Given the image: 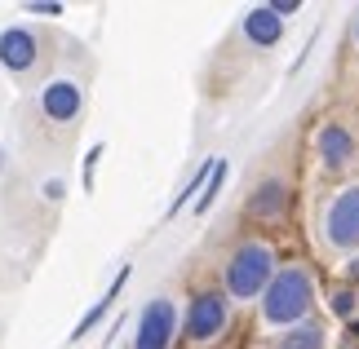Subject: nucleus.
<instances>
[{"instance_id":"obj_1","label":"nucleus","mask_w":359,"mask_h":349,"mask_svg":"<svg viewBox=\"0 0 359 349\" xmlns=\"http://www.w3.org/2000/svg\"><path fill=\"white\" fill-rule=\"evenodd\" d=\"M306 310H311V278H306V270H280L271 278V287H266V301H262L266 323H297Z\"/></svg>"},{"instance_id":"obj_2","label":"nucleus","mask_w":359,"mask_h":349,"mask_svg":"<svg viewBox=\"0 0 359 349\" xmlns=\"http://www.w3.org/2000/svg\"><path fill=\"white\" fill-rule=\"evenodd\" d=\"M271 278H275V257H271V248H262V243H244L226 265V292L240 297V301L257 297L262 287H271Z\"/></svg>"},{"instance_id":"obj_3","label":"nucleus","mask_w":359,"mask_h":349,"mask_svg":"<svg viewBox=\"0 0 359 349\" xmlns=\"http://www.w3.org/2000/svg\"><path fill=\"white\" fill-rule=\"evenodd\" d=\"M324 230H328V243L333 248H359V186L341 190L337 199L328 204Z\"/></svg>"},{"instance_id":"obj_4","label":"nucleus","mask_w":359,"mask_h":349,"mask_svg":"<svg viewBox=\"0 0 359 349\" xmlns=\"http://www.w3.org/2000/svg\"><path fill=\"white\" fill-rule=\"evenodd\" d=\"M173 327H177V310H173V301H151L142 318H137V341L133 349H169L173 341Z\"/></svg>"},{"instance_id":"obj_5","label":"nucleus","mask_w":359,"mask_h":349,"mask_svg":"<svg viewBox=\"0 0 359 349\" xmlns=\"http://www.w3.org/2000/svg\"><path fill=\"white\" fill-rule=\"evenodd\" d=\"M226 327V297L222 292H200L187 310V336L191 341H213Z\"/></svg>"},{"instance_id":"obj_6","label":"nucleus","mask_w":359,"mask_h":349,"mask_svg":"<svg viewBox=\"0 0 359 349\" xmlns=\"http://www.w3.org/2000/svg\"><path fill=\"white\" fill-rule=\"evenodd\" d=\"M40 106H45L49 120L67 124V120L80 115L85 97H80V85H76V80H53V85H45V93H40Z\"/></svg>"},{"instance_id":"obj_7","label":"nucleus","mask_w":359,"mask_h":349,"mask_svg":"<svg viewBox=\"0 0 359 349\" xmlns=\"http://www.w3.org/2000/svg\"><path fill=\"white\" fill-rule=\"evenodd\" d=\"M0 62H5L13 76L32 71V62H36V36L22 31V27H9V31L0 36Z\"/></svg>"},{"instance_id":"obj_8","label":"nucleus","mask_w":359,"mask_h":349,"mask_svg":"<svg viewBox=\"0 0 359 349\" xmlns=\"http://www.w3.org/2000/svg\"><path fill=\"white\" fill-rule=\"evenodd\" d=\"M320 155H324L328 169H346V164L355 159V137H351V129H341V124L320 129Z\"/></svg>"},{"instance_id":"obj_9","label":"nucleus","mask_w":359,"mask_h":349,"mask_svg":"<svg viewBox=\"0 0 359 349\" xmlns=\"http://www.w3.org/2000/svg\"><path fill=\"white\" fill-rule=\"evenodd\" d=\"M280 31H284V18H280L271 5H262V9H253V13L244 18V36L253 40V45H275V40H280Z\"/></svg>"},{"instance_id":"obj_10","label":"nucleus","mask_w":359,"mask_h":349,"mask_svg":"<svg viewBox=\"0 0 359 349\" xmlns=\"http://www.w3.org/2000/svg\"><path fill=\"white\" fill-rule=\"evenodd\" d=\"M124 278H129V265H124V270H120V274L111 278V287H107V297H102V301H98V305H93V310H89V314H85V318H80V323H76V332H72V341H80V336H85V332H93V327H98V323H102V314H107V310H111V301L120 297V287H124Z\"/></svg>"},{"instance_id":"obj_11","label":"nucleus","mask_w":359,"mask_h":349,"mask_svg":"<svg viewBox=\"0 0 359 349\" xmlns=\"http://www.w3.org/2000/svg\"><path fill=\"white\" fill-rule=\"evenodd\" d=\"M320 345H324L320 323H302V327H293V332L280 341V349H320Z\"/></svg>"},{"instance_id":"obj_12","label":"nucleus","mask_w":359,"mask_h":349,"mask_svg":"<svg viewBox=\"0 0 359 349\" xmlns=\"http://www.w3.org/2000/svg\"><path fill=\"white\" fill-rule=\"evenodd\" d=\"M248 208H253V213H262V217L280 213V208H284V186H280V181H266V186L253 194V204H248Z\"/></svg>"},{"instance_id":"obj_13","label":"nucleus","mask_w":359,"mask_h":349,"mask_svg":"<svg viewBox=\"0 0 359 349\" xmlns=\"http://www.w3.org/2000/svg\"><path fill=\"white\" fill-rule=\"evenodd\" d=\"M213 169H217V159H213V164H204V169H200L196 177H191V181H187V190H182V194H177V199H173V204H169V217H173V213H182V204H187V199H191V194H196V190L204 186V181H209V177H213Z\"/></svg>"},{"instance_id":"obj_14","label":"nucleus","mask_w":359,"mask_h":349,"mask_svg":"<svg viewBox=\"0 0 359 349\" xmlns=\"http://www.w3.org/2000/svg\"><path fill=\"white\" fill-rule=\"evenodd\" d=\"M222 181H226V159H217V169H213V177H209V190L200 194V204H196V213H209V204L217 199V190H222Z\"/></svg>"},{"instance_id":"obj_15","label":"nucleus","mask_w":359,"mask_h":349,"mask_svg":"<svg viewBox=\"0 0 359 349\" xmlns=\"http://www.w3.org/2000/svg\"><path fill=\"white\" fill-rule=\"evenodd\" d=\"M333 310H337V314H351V310H355V297H351V292H337Z\"/></svg>"},{"instance_id":"obj_16","label":"nucleus","mask_w":359,"mask_h":349,"mask_svg":"<svg viewBox=\"0 0 359 349\" xmlns=\"http://www.w3.org/2000/svg\"><path fill=\"white\" fill-rule=\"evenodd\" d=\"M275 13H280V18H284V13H297V5H293V0H275V5H271Z\"/></svg>"},{"instance_id":"obj_17","label":"nucleus","mask_w":359,"mask_h":349,"mask_svg":"<svg viewBox=\"0 0 359 349\" xmlns=\"http://www.w3.org/2000/svg\"><path fill=\"white\" fill-rule=\"evenodd\" d=\"M32 13H62V5H27Z\"/></svg>"},{"instance_id":"obj_18","label":"nucleus","mask_w":359,"mask_h":349,"mask_svg":"<svg viewBox=\"0 0 359 349\" xmlns=\"http://www.w3.org/2000/svg\"><path fill=\"white\" fill-rule=\"evenodd\" d=\"M351 274H359V261H355V265H351Z\"/></svg>"},{"instance_id":"obj_19","label":"nucleus","mask_w":359,"mask_h":349,"mask_svg":"<svg viewBox=\"0 0 359 349\" xmlns=\"http://www.w3.org/2000/svg\"><path fill=\"white\" fill-rule=\"evenodd\" d=\"M0 164H5V150H0Z\"/></svg>"},{"instance_id":"obj_20","label":"nucleus","mask_w":359,"mask_h":349,"mask_svg":"<svg viewBox=\"0 0 359 349\" xmlns=\"http://www.w3.org/2000/svg\"><path fill=\"white\" fill-rule=\"evenodd\" d=\"M355 36H359V27H355Z\"/></svg>"}]
</instances>
